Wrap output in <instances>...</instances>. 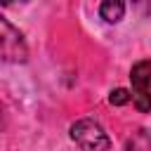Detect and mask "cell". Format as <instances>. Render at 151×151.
<instances>
[{"label": "cell", "mask_w": 151, "mask_h": 151, "mask_svg": "<svg viewBox=\"0 0 151 151\" xmlns=\"http://www.w3.org/2000/svg\"><path fill=\"white\" fill-rule=\"evenodd\" d=\"M71 139L80 146V151H109L111 149V137L92 118L76 120L71 125Z\"/></svg>", "instance_id": "obj_1"}, {"label": "cell", "mask_w": 151, "mask_h": 151, "mask_svg": "<svg viewBox=\"0 0 151 151\" xmlns=\"http://www.w3.org/2000/svg\"><path fill=\"white\" fill-rule=\"evenodd\" d=\"M130 83H132V101L139 113L151 111V61L142 59L132 66L130 71Z\"/></svg>", "instance_id": "obj_2"}, {"label": "cell", "mask_w": 151, "mask_h": 151, "mask_svg": "<svg viewBox=\"0 0 151 151\" xmlns=\"http://www.w3.org/2000/svg\"><path fill=\"white\" fill-rule=\"evenodd\" d=\"M26 57H28V50H26L21 33L7 19H2V59L5 61H26Z\"/></svg>", "instance_id": "obj_3"}, {"label": "cell", "mask_w": 151, "mask_h": 151, "mask_svg": "<svg viewBox=\"0 0 151 151\" xmlns=\"http://www.w3.org/2000/svg\"><path fill=\"white\" fill-rule=\"evenodd\" d=\"M99 14L104 21L109 24H118L125 14V0H101L99 5Z\"/></svg>", "instance_id": "obj_4"}, {"label": "cell", "mask_w": 151, "mask_h": 151, "mask_svg": "<svg viewBox=\"0 0 151 151\" xmlns=\"http://www.w3.org/2000/svg\"><path fill=\"white\" fill-rule=\"evenodd\" d=\"M130 99H132V92H127V90H123V87H118V90H113V92L109 94V101L116 104V106H123V104H127Z\"/></svg>", "instance_id": "obj_5"}, {"label": "cell", "mask_w": 151, "mask_h": 151, "mask_svg": "<svg viewBox=\"0 0 151 151\" xmlns=\"http://www.w3.org/2000/svg\"><path fill=\"white\" fill-rule=\"evenodd\" d=\"M139 17H151V0H127Z\"/></svg>", "instance_id": "obj_6"}, {"label": "cell", "mask_w": 151, "mask_h": 151, "mask_svg": "<svg viewBox=\"0 0 151 151\" xmlns=\"http://www.w3.org/2000/svg\"><path fill=\"white\" fill-rule=\"evenodd\" d=\"M9 2H12V0H2V5H9Z\"/></svg>", "instance_id": "obj_7"}]
</instances>
